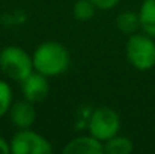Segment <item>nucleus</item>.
Wrapping results in <instances>:
<instances>
[{"mask_svg":"<svg viewBox=\"0 0 155 154\" xmlns=\"http://www.w3.org/2000/svg\"><path fill=\"white\" fill-rule=\"evenodd\" d=\"M140 29L155 38V0H143L139 9Z\"/></svg>","mask_w":155,"mask_h":154,"instance_id":"9","label":"nucleus"},{"mask_svg":"<svg viewBox=\"0 0 155 154\" xmlns=\"http://www.w3.org/2000/svg\"><path fill=\"white\" fill-rule=\"evenodd\" d=\"M21 86V94L26 100L30 103H39L47 98L48 92H50V82L48 77L38 73V71H32L26 79H23L20 82Z\"/></svg>","mask_w":155,"mask_h":154,"instance_id":"6","label":"nucleus"},{"mask_svg":"<svg viewBox=\"0 0 155 154\" xmlns=\"http://www.w3.org/2000/svg\"><path fill=\"white\" fill-rule=\"evenodd\" d=\"M9 119L11 122L20 130V128H30L36 121V109L33 103L23 98L12 103L9 107Z\"/></svg>","mask_w":155,"mask_h":154,"instance_id":"7","label":"nucleus"},{"mask_svg":"<svg viewBox=\"0 0 155 154\" xmlns=\"http://www.w3.org/2000/svg\"><path fill=\"white\" fill-rule=\"evenodd\" d=\"M0 70L15 82H21L33 71L32 54L18 46H6L0 50Z\"/></svg>","mask_w":155,"mask_h":154,"instance_id":"3","label":"nucleus"},{"mask_svg":"<svg viewBox=\"0 0 155 154\" xmlns=\"http://www.w3.org/2000/svg\"><path fill=\"white\" fill-rule=\"evenodd\" d=\"M11 104H12V89L9 83L0 79V118L9 112Z\"/></svg>","mask_w":155,"mask_h":154,"instance_id":"13","label":"nucleus"},{"mask_svg":"<svg viewBox=\"0 0 155 154\" xmlns=\"http://www.w3.org/2000/svg\"><path fill=\"white\" fill-rule=\"evenodd\" d=\"M87 128L92 136L100 139L101 142L108 141L110 138L119 135L120 130V118L116 110L108 106L97 107L87 121Z\"/></svg>","mask_w":155,"mask_h":154,"instance_id":"4","label":"nucleus"},{"mask_svg":"<svg viewBox=\"0 0 155 154\" xmlns=\"http://www.w3.org/2000/svg\"><path fill=\"white\" fill-rule=\"evenodd\" d=\"M9 145L14 154H50L53 151L50 141L30 128H20L9 141Z\"/></svg>","mask_w":155,"mask_h":154,"instance_id":"5","label":"nucleus"},{"mask_svg":"<svg viewBox=\"0 0 155 154\" xmlns=\"http://www.w3.org/2000/svg\"><path fill=\"white\" fill-rule=\"evenodd\" d=\"M9 153H11V145H9V142H8L5 138L0 136V154H9Z\"/></svg>","mask_w":155,"mask_h":154,"instance_id":"15","label":"nucleus"},{"mask_svg":"<svg viewBox=\"0 0 155 154\" xmlns=\"http://www.w3.org/2000/svg\"><path fill=\"white\" fill-rule=\"evenodd\" d=\"M65 154H104V142L92 136L91 133L86 136H77L71 139L65 148Z\"/></svg>","mask_w":155,"mask_h":154,"instance_id":"8","label":"nucleus"},{"mask_svg":"<svg viewBox=\"0 0 155 154\" xmlns=\"http://www.w3.org/2000/svg\"><path fill=\"white\" fill-rule=\"evenodd\" d=\"M116 27L119 32L125 33V35H133L137 33V30L140 29V18H139V12H133V11H124L116 17Z\"/></svg>","mask_w":155,"mask_h":154,"instance_id":"10","label":"nucleus"},{"mask_svg":"<svg viewBox=\"0 0 155 154\" xmlns=\"http://www.w3.org/2000/svg\"><path fill=\"white\" fill-rule=\"evenodd\" d=\"M125 54L128 62L139 71H149L155 67V41L148 33H133L128 36Z\"/></svg>","mask_w":155,"mask_h":154,"instance_id":"2","label":"nucleus"},{"mask_svg":"<svg viewBox=\"0 0 155 154\" xmlns=\"http://www.w3.org/2000/svg\"><path fill=\"white\" fill-rule=\"evenodd\" d=\"M94 3H95V6L98 8V9H111V8H114L120 0H92Z\"/></svg>","mask_w":155,"mask_h":154,"instance_id":"14","label":"nucleus"},{"mask_svg":"<svg viewBox=\"0 0 155 154\" xmlns=\"http://www.w3.org/2000/svg\"><path fill=\"white\" fill-rule=\"evenodd\" d=\"M134 150V145L127 136H113L104 142V154H128Z\"/></svg>","mask_w":155,"mask_h":154,"instance_id":"11","label":"nucleus"},{"mask_svg":"<svg viewBox=\"0 0 155 154\" xmlns=\"http://www.w3.org/2000/svg\"><path fill=\"white\" fill-rule=\"evenodd\" d=\"M32 60L35 71L47 77H56L68 70L69 51L62 43L45 41L35 49L32 54Z\"/></svg>","mask_w":155,"mask_h":154,"instance_id":"1","label":"nucleus"},{"mask_svg":"<svg viewBox=\"0 0 155 154\" xmlns=\"http://www.w3.org/2000/svg\"><path fill=\"white\" fill-rule=\"evenodd\" d=\"M97 9L98 8L92 0H77L72 8V15L78 21H89L91 18H94Z\"/></svg>","mask_w":155,"mask_h":154,"instance_id":"12","label":"nucleus"}]
</instances>
